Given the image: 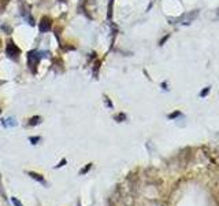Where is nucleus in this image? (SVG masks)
<instances>
[{
  "label": "nucleus",
  "mask_w": 219,
  "mask_h": 206,
  "mask_svg": "<svg viewBox=\"0 0 219 206\" xmlns=\"http://www.w3.org/2000/svg\"><path fill=\"white\" fill-rule=\"evenodd\" d=\"M40 60H41V52L40 51L33 49V51L27 52V67L30 69V71H32L33 74H36V71H37V65H38Z\"/></svg>",
  "instance_id": "nucleus-1"
},
{
  "label": "nucleus",
  "mask_w": 219,
  "mask_h": 206,
  "mask_svg": "<svg viewBox=\"0 0 219 206\" xmlns=\"http://www.w3.org/2000/svg\"><path fill=\"white\" fill-rule=\"evenodd\" d=\"M5 55L12 60H18L19 55H21V48L12 40H8L7 45H5Z\"/></svg>",
  "instance_id": "nucleus-2"
},
{
  "label": "nucleus",
  "mask_w": 219,
  "mask_h": 206,
  "mask_svg": "<svg viewBox=\"0 0 219 206\" xmlns=\"http://www.w3.org/2000/svg\"><path fill=\"white\" fill-rule=\"evenodd\" d=\"M52 27V19L49 16H43L40 19V23H38V30L40 33H47L49 32Z\"/></svg>",
  "instance_id": "nucleus-3"
},
{
  "label": "nucleus",
  "mask_w": 219,
  "mask_h": 206,
  "mask_svg": "<svg viewBox=\"0 0 219 206\" xmlns=\"http://www.w3.org/2000/svg\"><path fill=\"white\" fill-rule=\"evenodd\" d=\"M29 176L32 179H34V180H37V181H40V183H43V184H45V180H44V177L41 175H38V173H34V172H29Z\"/></svg>",
  "instance_id": "nucleus-4"
},
{
  "label": "nucleus",
  "mask_w": 219,
  "mask_h": 206,
  "mask_svg": "<svg viewBox=\"0 0 219 206\" xmlns=\"http://www.w3.org/2000/svg\"><path fill=\"white\" fill-rule=\"evenodd\" d=\"M41 122V117H38V115H34V117H32L29 120V125L30 126H34V125H37V124H40Z\"/></svg>",
  "instance_id": "nucleus-5"
},
{
  "label": "nucleus",
  "mask_w": 219,
  "mask_h": 206,
  "mask_svg": "<svg viewBox=\"0 0 219 206\" xmlns=\"http://www.w3.org/2000/svg\"><path fill=\"white\" fill-rule=\"evenodd\" d=\"M8 2H10V0H0V14L4 11V8H5V5L8 4Z\"/></svg>",
  "instance_id": "nucleus-6"
},
{
  "label": "nucleus",
  "mask_w": 219,
  "mask_h": 206,
  "mask_svg": "<svg viewBox=\"0 0 219 206\" xmlns=\"http://www.w3.org/2000/svg\"><path fill=\"white\" fill-rule=\"evenodd\" d=\"M90 168H92V164H88V165H86V168H84V169L79 170V175H84V173H86L88 170L90 169Z\"/></svg>",
  "instance_id": "nucleus-7"
},
{
  "label": "nucleus",
  "mask_w": 219,
  "mask_h": 206,
  "mask_svg": "<svg viewBox=\"0 0 219 206\" xmlns=\"http://www.w3.org/2000/svg\"><path fill=\"white\" fill-rule=\"evenodd\" d=\"M12 120H14V118H8V120H5L4 122H3V124H4V126H7V125H12L14 126V125H15V122H11Z\"/></svg>",
  "instance_id": "nucleus-8"
},
{
  "label": "nucleus",
  "mask_w": 219,
  "mask_h": 206,
  "mask_svg": "<svg viewBox=\"0 0 219 206\" xmlns=\"http://www.w3.org/2000/svg\"><path fill=\"white\" fill-rule=\"evenodd\" d=\"M40 140V137H30V142L33 143V144H36V142H38Z\"/></svg>",
  "instance_id": "nucleus-9"
},
{
  "label": "nucleus",
  "mask_w": 219,
  "mask_h": 206,
  "mask_svg": "<svg viewBox=\"0 0 219 206\" xmlns=\"http://www.w3.org/2000/svg\"><path fill=\"white\" fill-rule=\"evenodd\" d=\"M208 92H210V87H208V88H205V89L203 91V92H201V96H205Z\"/></svg>",
  "instance_id": "nucleus-10"
},
{
  "label": "nucleus",
  "mask_w": 219,
  "mask_h": 206,
  "mask_svg": "<svg viewBox=\"0 0 219 206\" xmlns=\"http://www.w3.org/2000/svg\"><path fill=\"white\" fill-rule=\"evenodd\" d=\"M12 202H14V205H15V206H22L21 202H19V201H16L15 198H12Z\"/></svg>",
  "instance_id": "nucleus-11"
},
{
  "label": "nucleus",
  "mask_w": 219,
  "mask_h": 206,
  "mask_svg": "<svg viewBox=\"0 0 219 206\" xmlns=\"http://www.w3.org/2000/svg\"><path fill=\"white\" fill-rule=\"evenodd\" d=\"M123 118H125V115L120 114V115H118V117H115V120H123Z\"/></svg>",
  "instance_id": "nucleus-12"
},
{
  "label": "nucleus",
  "mask_w": 219,
  "mask_h": 206,
  "mask_svg": "<svg viewBox=\"0 0 219 206\" xmlns=\"http://www.w3.org/2000/svg\"><path fill=\"white\" fill-rule=\"evenodd\" d=\"M59 2H64V0H59Z\"/></svg>",
  "instance_id": "nucleus-13"
}]
</instances>
